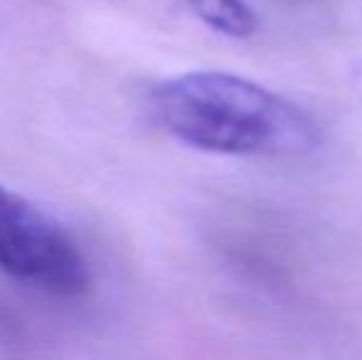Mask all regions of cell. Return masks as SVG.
<instances>
[{
  "mask_svg": "<svg viewBox=\"0 0 362 360\" xmlns=\"http://www.w3.org/2000/svg\"><path fill=\"white\" fill-rule=\"evenodd\" d=\"M151 116L168 136L207 153L303 156L320 144L308 111L247 77L219 69L177 74L151 91Z\"/></svg>",
  "mask_w": 362,
  "mask_h": 360,
  "instance_id": "6da1fadb",
  "label": "cell"
},
{
  "mask_svg": "<svg viewBox=\"0 0 362 360\" xmlns=\"http://www.w3.org/2000/svg\"><path fill=\"white\" fill-rule=\"evenodd\" d=\"M0 269L54 296L89 289V267L72 237L33 200L0 185Z\"/></svg>",
  "mask_w": 362,
  "mask_h": 360,
  "instance_id": "7a4b0ae2",
  "label": "cell"
},
{
  "mask_svg": "<svg viewBox=\"0 0 362 360\" xmlns=\"http://www.w3.org/2000/svg\"><path fill=\"white\" fill-rule=\"evenodd\" d=\"M187 10L215 30L234 40H247L259 30V18L247 0H185Z\"/></svg>",
  "mask_w": 362,
  "mask_h": 360,
  "instance_id": "3957f363",
  "label": "cell"
}]
</instances>
